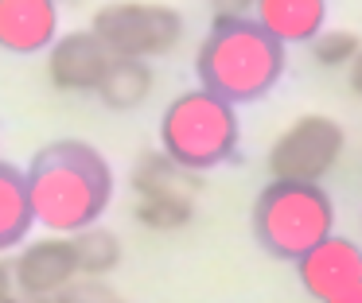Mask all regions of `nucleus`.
<instances>
[{"instance_id":"a211bd4d","label":"nucleus","mask_w":362,"mask_h":303,"mask_svg":"<svg viewBox=\"0 0 362 303\" xmlns=\"http://www.w3.org/2000/svg\"><path fill=\"white\" fill-rule=\"evenodd\" d=\"M214 16H253V0H206Z\"/></svg>"},{"instance_id":"423d86ee","label":"nucleus","mask_w":362,"mask_h":303,"mask_svg":"<svg viewBox=\"0 0 362 303\" xmlns=\"http://www.w3.org/2000/svg\"><path fill=\"white\" fill-rule=\"evenodd\" d=\"M133 194L136 206L133 218L144 230L172 233L195 218V198H199V175L187 167H180L175 160H168L164 152H144L133 163Z\"/></svg>"},{"instance_id":"5701e85b","label":"nucleus","mask_w":362,"mask_h":303,"mask_svg":"<svg viewBox=\"0 0 362 303\" xmlns=\"http://www.w3.org/2000/svg\"><path fill=\"white\" fill-rule=\"evenodd\" d=\"M59 4H63V0H59Z\"/></svg>"},{"instance_id":"412c9836","label":"nucleus","mask_w":362,"mask_h":303,"mask_svg":"<svg viewBox=\"0 0 362 303\" xmlns=\"http://www.w3.org/2000/svg\"><path fill=\"white\" fill-rule=\"evenodd\" d=\"M327 303H362V284H354V287H346L343 295H335V299H327Z\"/></svg>"},{"instance_id":"f257e3e1","label":"nucleus","mask_w":362,"mask_h":303,"mask_svg":"<svg viewBox=\"0 0 362 303\" xmlns=\"http://www.w3.org/2000/svg\"><path fill=\"white\" fill-rule=\"evenodd\" d=\"M35 225L71 233L98 225L113 202V167L86 140H51L32 155L24 171Z\"/></svg>"},{"instance_id":"ddd939ff","label":"nucleus","mask_w":362,"mask_h":303,"mask_svg":"<svg viewBox=\"0 0 362 303\" xmlns=\"http://www.w3.org/2000/svg\"><path fill=\"white\" fill-rule=\"evenodd\" d=\"M156 85V74H152L148 59H110L102 82H98V101L113 113H129V109L144 105Z\"/></svg>"},{"instance_id":"6e6552de","label":"nucleus","mask_w":362,"mask_h":303,"mask_svg":"<svg viewBox=\"0 0 362 303\" xmlns=\"http://www.w3.org/2000/svg\"><path fill=\"white\" fill-rule=\"evenodd\" d=\"M296 276L312 299H335L346 287L362 284V245L351 237H339V233H327L320 245H312L296 261Z\"/></svg>"},{"instance_id":"1a4fd4ad","label":"nucleus","mask_w":362,"mask_h":303,"mask_svg":"<svg viewBox=\"0 0 362 303\" xmlns=\"http://www.w3.org/2000/svg\"><path fill=\"white\" fill-rule=\"evenodd\" d=\"M47 78L59 93H94L113 54L94 31H66L47 47Z\"/></svg>"},{"instance_id":"7ed1b4c3","label":"nucleus","mask_w":362,"mask_h":303,"mask_svg":"<svg viewBox=\"0 0 362 303\" xmlns=\"http://www.w3.org/2000/svg\"><path fill=\"white\" fill-rule=\"evenodd\" d=\"M238 144H242L238 105L203 85L175 93L160 113V152L195 175L230 163L238 155Z\"/></svg>"},{"instance_id":"0eeeda50","label":"nucleus","mask_w":362,"mask_h":303,"mask_svg":"<svg viewBox=\"0 0 362 303\" xmlns=\"http://www.w3.org/2000/svg\"><path fill=\"white\" fill-rule=\"evenodd\" d=\"M343 124L323 113L296 117L269 148V175L288 183H320L343 155Z\"/></svg>"},{"instance_id":"f3484780","label":"nucleus","mask_w":362,"mask_h":303,"mask_svg":"<svg viewBox=\"0 0 362 303\" xmlns=\"http://www.w3.org/2000/svg\"><path fill=\"white\" fill-rule=\"evenodd\" d=\"M55 303H125V295L113 284H105L102 276H74L55 295Z\"/></svg>"},{"instance_id":"f03ea898","label":"nucleus","mask_w":362,"mask_h":303,"mask_svg":"<svg viewBox=\"0 0 362 303\" xmlns=\"http://www.w3.org/2000/svg\"><path fill=\"white\" fill-rule=\"evenodd\" d=\"M284 43H276L253 16H214L195 51L199 85L230 105L269 97L284 78Z\"/></svg>"},{"instance_id":"9d476101","label":"nucleus","mask_w":362,"mask_h":303,"mask_svg":"<svg viewBox=\"0 0 362 303\" xmlns=\"http://www.w3.org/2000/svg\"><path fill=\"white\" fill-rule=\"evenodd\" d=\"M74 276H78V268H74L71 237H63V233L28 241L16 253V264H12V284L20 287V295H47V299H55Z\"/></svg>"},{"instance_id":"2eb2a0df","label":"nucleus","mask_w":362,"mask_h":303,"mask_svg":"<svg viewBox=\"0 0 362 303\" xmlns=\"http://www.w3.org/2000/svg\"><path fill=\"white\" fill-rule=\"evenodd\" d=\"M71 253H74L78 276H110L121 264V256H125L121 253V237L113 230H105L102 222L71 233Z\"/></svg>"},{"instance_id":"f8f14e48","label":"nucleus","mask_w":362,"mask_h":303,"mask_svg":"<svg viewBox=\"0 0 362 303\" xmlns=\"http://www.w3.org/2000/svg\"><path fill=\"white\" fill-rule=\"evenodd\" d=\"M253 20L276 43H312L327 23V0H253Z\"/></svg>"},{"instance_id":"4468645a","label":"nucleus","mask_w":362,"mask_h":303,"mask_svg":"<svg viewBox=\"0 0 362 303\" xmlns=\"http://www.w3.org/2000/svg\"><path fill=\"white\" fill-rule=\"evenodd\" d=\"M32 202H28V183L24 171L0 160V253L24 245L32 233Z\"/></svg>"},{"instance_id":"20e7f679","label":"nucleus","mask_w":362,"mask_h":303,"mask_svg":"<svg viewBox=\"0 0 362 303\" xmlns=\"http://www.w3.org/2000/svg\"><path fill=\"white\" fill-rule=\"evenodd\" d=\"M250 222L257 245L269 256L296 264L312 245L335 233V202L320 183L273 179L269 186H261Z\"/></svg>"},{"instance_id":"dca6fc26","label":"nucleus","mask_w":362,"mask_h":303,"mask_svg":"<svg viewBox=\"0 0 362 303\" xmlns=\"http://www.w3.org/2000/svg\"><path fill=\"white\" fill-rule=\"evenodd\" d=\"M358 47H362V39L354 35V31H343V28L320 31V35L312 39V54H315V62H320L323 70L346 66V62L354 59V51H358Z\"/></svg>"},{"instance_id":"aec40b11","label":"nucleus","mask_w":362,"mask_h":303,"mask_svg":"<svg viewBox=\"0 0 362 303\" xmlns=\"http://www.w3.org/2000/svg\"><path fill=\"white\" fill-rule=\"evenodd\" d=\"M12 292H16V284H12V264L0 261V303H8Z\"/></svg>"},{"instance_id":"4be33fe9","label":"nucleus","mask_w":362,"mask_h":303,"mask_svg":"<svg viewBox=\"0 0 362 303\" xmlns=\"http://www.w3.org/2000/svg\"><path fill=\"white\" fill-rule=\"evenodd\" d=\"M8 303H55V299H47V295H20L16 299V295H12Z\"/></svg>"},{"instance_id":"9b49d317","label":"nucleus","mask_w":362,"mask_h":303,"mask_svg":"<svg viewBox=\"0 0 362 303\" xmlns=\"http://www.w3.org/2000/svg\"><path fill=\"white\" fill-rule=\"evenodd\" d=\"M59 39V0H0V51L43 54Z\"/></svg>"},{"instance_id":"39448f33","label":"nucleus","mask_w":362,"mask_h":303,"mask_svg":"<svg viewBox=\"0 0 362 303\" xmlns=\"http://www.w3.org/2000/svg\"><path fill=\"white\" fill-rule=\"evenodd\" d=\"M113 59H160L183 39V16L156 0H113L90 20Z\"/></svg>"},{"instance_id":"6ab92c4d","label":"nucleus","mask_w":362,"mask_h":303,"mask_svg":"<svg viewBox=\"0 0 362 303\" xmlns=\"http://www.w3.org/2000/svg\"><path fill=\"white\" fill-rule=\"evenodd\" d=\"M346 82H351V90L362 97V47L354 51V59L346 62Z\"/></svg>"}]
</instances>
